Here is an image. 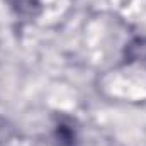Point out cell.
I'll list each match as a JSON object with an SVG mask.
<instances>
[{
    "instance_id": "6da1fadb",
    "label": "cell",
    "mask_w": 146,
    "mask_h": 146,
    "mask_svg": "<svg viewBox=\"0 0 146 146\" xmlns=\"http://www.w3.org/2000/svg\"><path fill=\"white\" fill-rule=\"evenodd\" d=\"M53 143L54 146H76L78 143V133L72 119L60 117L54 124L53 131Z\"/></svg>"
}]
</instances>
